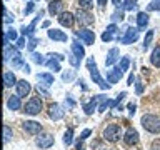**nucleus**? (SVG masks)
<instances>
[{
	"mask_svg": "<svg viewBox=\"0 0 160 150\" xmlns=\"http://www.w3.org/2000/svg\"><path fill=\"white\" fill-rule=\"evenodd\" d=\"M142 127L150 133H160V118L153 113H145L142 117Z\"/></svg>",
	"mask_w": 160,
	"mask_h": 150,
	"instance_id": "obj_1",
	"label": "nucleus"
},
{
	"mask_svg": "<svg viewBox=\"0 0 160 150\" xmlns=\"http://www.w3.org/2000/svg\"><path fill=\"white\" fill-rule=\"evenodd\" d=\"M87 67H88V70H90V77H92V80H93L95 83H98L100 88H102V90L110 88V83H107V80L102 78V75H100V72H98L97 65H95V60H93V58H88V60H87Z\"/></svg>",
	"mask_w": 160,
	"mask_h": 150,
	"instance_id": "obj_2",
	"label": "nucleus"
},
{
	"mask_svg": "<svg viewBox=\"0 0 160 150\" xmlns=\"http://www.w3.org/2000/svg\"><path fill=\"white\" fill-rule=\"evenodd\" d=\"M122 137V128L117 123H110L107 128L103 130V138L107 142H117V140Z\"/></svg>",
	"mask_w": 160,
	"mask_h": 150,
	"instance_id": "obj_3",
	"label": "nucleus"
},
{
	"mask_svg": "<svg viewBox=\"0 0 160 150\" xmlns=\"http://www.w3.org/2000/svg\"><path fill=\"white\" fill-rule=\"evenodd\" d=\"M42 107H43L42 100H40L38 97H32L27 103H25V107H23L25 110H23V112L27 115H38L40 112H42Z\"/></svg>",
	"mask_w": 160,
	"mask_h": 150,
	"instance_id": "obj_4",
	"label": "nucleus"
},
{
	"mask_svg": "<svg viewBox=\"0 0 160 150\" xmlns=\"http://www.w3.org/2000/svg\"><path fill=\"white\" fill-rule=\"evenodd\" d=\"M75 35H77V37L82 40L85 45H93V42H95V33L92 32V30H87V28L77 30V32H75Z\"/></svg>",
	"mask_w": 160,
	"mask_h": 150,
	"instance_id": "obj_5",
	"label": "nucleus"
},
{
	"mask_svg": "<svg viewBox=\"0 0 160 150\" xmlns=\"http://www.w3.org/2000/svg\"><path fill=\"white\" fill-rule=\"evenodd\" d=\"M22 127L30 135H40V132H42V125L38 122H35V120H27V122H23Z\"/></svg>",
	"mask_w": 160,
	"mask_h": 150,
	"instance_id": "obj_6",
	"label": "nucleus"
},
{
	"mask_svg": "<svg viewBox=\"0 0 160 150\" xmlns=\"http://www.w3.org/2000/svg\"><path fill=\"white\" fill-rule=\"evenodd\" d=\"M63 108H62V105H58V103H50L48 105V115H50V118L53 120V122H57V120L60 118H63Z\"/></svg>",
	"mask_w": 160,
	"mask_h": 150,
	"instance_id": "obj_7",
	"label": "nucleus"
},
{
	"mask_svg": "<svg viewBox=\"0 0 160 150\" xmlns=\"http://www.w3.org/2000/svg\"><path fill=\"white\" fill-rule=\"evenodd\" d=\"M35 143L40 148H50L53 145V137L50 133H40L37 137V140H35Z\"/></svg>",
	"mask_w": 160,
	"mask_h": 150,
	"instance_id": "obj_8",
	"label": "nucleus"
},
{
	"mask_svg": "<svg viewBox=\"0 0 160 150\" xmlns=\"http://www.w3.org/2000/svg\"><path fill=\"white\" fill-rule=\"evenodd\" d=\"M123 142L127 145H137L138 143V132L135 128L128 127L127 132H125V135H123Z\"/></svg>",
	"mask_w": 160,
	"mask_h": 150,
	"instance_id": "obj_9",
	"label": "nucleus"
},
{
	"mask_svg": "<svg viewBox=\"0 0 160 150\" xmlns=\"http://www.w3.org/2000/svg\"><path fill=\"white\" fill-rule=\"evenodd\" d=\"M15 90H17V95L22 98V97H27V95L30 93L32 87H30V83L27 82V80H18V83L15 85Z\"/></svg>",
	"mask_w": 160,
	"mask_h": 150,
	"instance_id": "obj_10",
	"label": "nucleus"
},
{
	"mask_svg": "<svg viewBox=\"0 0 160 150\" xmlns=\"http://www.w3.org/2000/svg\"><path fill=\"white\" fill-rule=\"evenodd\" d=\"M137 38H138V28H128L127 33H125L123 37L120 38V42L125 43V45H128V43L137 42Z\"/></svg>",
	"mask_w": 160,
	"mask_h": 150,
	"instance_id": "obj_11",
	"label": "nucleus"
},
{
	"mask_svg": "<svg viewBox=\"0 0 160 150\" xmlns=\"http://www.w3.org/2000/svg\"><path fill=\"white\" fill-rule=\"evenodd\" d=\"M48 12L52 15H62L63 13V2L62 0H52L48 3Z\"/></svg>",
	"mask_w": 160,
	"mask_h": 150,
	"instance_id": "obj_12",
	"label": "nucleus"
},
{
	"mask_svg": "<svg viewBox=\"0 0 160 150\" xmlns=\"http://www.w3.org/2000/svg\"><path fill=\"white\" fill-rule=\"evenodd\" d=\"M75 18L78 20V23H82V25H90V23H93V17L90 15L88 12H85V10H78L77 15H75Z\"/></svg>",
	"mask_w": 160,
	"mask_h": 150,
	"instance_id": "obj_13",
	"label": "nucleus"
},
{
	"mask_svg": "<svg viewBox=\"0 0 160 150\" xmlns=\"http://www.w3.org/2000/svg\"><path fill=\"white\" fill-rule=\"evenodd\" d=\"M122 75H123V72L120 70V67H115L113 70H110V72L107 73V82L112 85V83H117L120 78H122Z\"/></svg>",
	"mask_w": 160,
	"mask_h": 150,
	"instance_id": "obj_14",
	"label": "nucleus"
},
{
	"mask_svg": "<svg viewBox=\"0 0 160 150\" xmlns=\"http://www.w3.org/2000/svg\"><path fill=\"white\" fill-rule=\"evenodd\" d=\"M58 22H60V25H63V27H72L73 22H75V15H72L70 12H63L58 17Z\"/></svg>",
	"mask_w": 160,
	"mask_h": 150,
	"instance_id": "obj_15",
	"label": "nucleus"
},
{
	"mask_svg": "<svg viewBox=\"0 0 160 150\" xmlns=\"http://www.w3.org/2000/svg\"><path fill=\"white\" fill-rule=\"evenodd\" d=\"M48 37L52 40H57V42H67V33H63L62 30H57V28H50Z\"/></svg>",
	"mask_w": 160,
	"mask_h": 150,
	"instance_id": "obj_16",
	"label": "nucleus"
},
{
	"mask_svg": "<svg viewBox=\"0 0 160 150\" xmlns=\"http://www.w3.org/2000/svg\"><path fill=\"white\" fill-rule=\"evenodd\" d=\"M118 60V48H110L107 53V58H105V65L107 67H112V65Z\"/></svg>",
	"mask_w": 160,
	"mask_h": 150,
	"instance_id": "obj_17",
	"label": "nucleus"
},
{
	"mask_svg": "<svg viewBox=\"0 0 160 150\" xmlns=\"http://www.w3.org/2000/svg\"><path fill=\"white\" fill-rule=\"evenodd\" d=\"M115 33H117V25H115V23L108 25L107 30H105V32L102 33V40H103V42H110V40L113 38Z\"/></svg>",
	"mask_w": 160,
	"mask_h": 150,
	"instance_id": "obj_18",
	"label": "nucleus"
},
{
	"mask_svg": "<svg viewBox=\"0 0 160 150\" xmlns=\"http://www.w3.org/2000/svg\"><path fill=\"white\" fill-rule=\"evenodd\" d=\"M102 98H103V95H97L95 98H92V102H90V103H85V105H83L85 113H87V115H92L93 110H95V107H97V102H98V100H102Z\"/></svg>",
	"mask_w": 160,
	"mask_h": 150,
	"instance_id": "obj_19",
	"label": "nucleus"
},
{
	"mask_svg": "<svg viewBox=\"0 0 160 150\" xmlns=\"http://www.w3.org/2000/svg\"><path fill=\"white\" fill-rule=\"evenodd\" d=\"M17 77H15L13 72H5L3 73V85L5 87H13V85H17Z\"/></svg>",
	"mask_w": 160,
	"mask_h": 150,
	"instance_id": "obj_20",
	"label": "nucleus"
},
{
	"mask_svg": "<svg viewBox=\"0 0 160 150\" xmlns=\"http://www.w3.org/2000/svg\"><path fill=\"white\" fill-rule=\"evenodd\" d=\"M7 107H8L10 110H18L20 107H22V102H20V97H18V95H12V97H8Z\"/></svg>",
	"mask_w": 160,
	"mask_h": 150,
	"instance_id": "obj_21",
	"label": "nucleus"
},
{
	"mask_svg": "<svg viewBox=\"0 0 160 150\" xmlns=\"http://www.w3.org/2000/svg\"><path fill=\"white\" fill-rule=\"evenodd\" d=\"M42 15H43V12H42V10H40V13H38L37 17H35V18L32 20V23H30L28 27H23V28H22V33H23V35H32V33H33V28H35V25H37L38 18L42 17Z\"/></svg>",
	"mask_w": 160,
	"mask_h": 150,
	"instance_id": "obj_22",
	"label": "nucleus"
},
{
	"mask_svg": "<svg viewBox=\"0 0 160 150\" xmlns=\"http://www.w3.org/2000/svg\"><path fill=\"white\" fill-rule=\"evenodd\" d=\"M147 23H148V13L147 12H138L137 13V25H138V28L147 27Z\"/></svg>",
	"mask_w": 160,
	"mask_h": 150,
	"instance_id": "obj_23",
	"label": "nucleus"
},
{
	"mask_svg": "<svg viewBox=\"0 0 160 150\" xmlns=\"http://www.w3.org/2000/svg\"><path fill=\"white\" fill-rule=\"evenodd\" d=\"M150 62H152L153 67H160V45L153 48L152 55H150Z\"/></svg>",
	"mask_w": 160,
	"mask_h": 150,
	"instance_id": "obj_24",
	"label": "nucleus"
},
{
	"mask_svg": "<svg viewBox=\"0 0 160 150\" xmlns=\"http://www.w3.org/2000/svg\"><path fill=\"white\" fill-rule=\"evenodd\" d=\"M37 78L40 80V82H43L45 87H50V85L53 83V75H50V73H38Z\"/></svg>",
	"mask_w": 160,
	"mask_h": 150,
	"instance_id": "obj_25",
	"label": "nucleus"
},
{
	"mask_svg": "<svg viewBox=\"0 0 160 150\" xmlns=\"http://www.w3.org/2000/svg\"><path fill=\"white\" fill-rule=\"evenodd\" d=\"M72 50H73V55H77L80 60L85 57V50H83V47H82L78 42H73V43H72Z\"/></svg>",
	"mask_w": 160,
	"mask_h": 150,
	"instance_id": "obj_26",
	"label": "nucleus"
},
{
	"mask_svg": "<svg viewBox=\"0 0 160 150\" xmlns=\"http://www.w3.org/2000/svg\"><path fill=\"white\" fill-rule=\"evenodd\" d=\"M12 62H13V67L15 68H20V67H25V63H23V57H22V55H20L18 52L17 53H15V57L12 58Z\"/></svg>",
	"mask_w": 160,
	"mask_h": 150,
	"instance_id": "obj_27",
	"label": "nucleus"
},
{
	"mask_svg": "<svg viewBox=\"0 0 160 150\" xmlns=\"http://www.w3.org/2000/svg\"><path fill=\"white\" fill-rule=\"evenodd\" d=\"M60 60H55V58H50L48 60V62H47V67L48 68H52L53 70V72H58V70H60Z\"/></svg>",
	"mask_w": 160,
	"mask_h": 150,
	"instance_id": "obj_28",
	"label": "nucleus"
},
{
	"mask_svg": "<svg viewBox=\"0 0 160 150\" xmlns=\"http://www.w3.org/2000/svg\"><path fill=\"white\" fill-rule=\"evenodd\" d=\"M72 140H73V130L68 128L67 132H65V135H63V143L65 145H70V143H72Z\"/></svg>",
	"mask_w": 160,
	"mask_h": 150,
	"instance_id": "obj_29",
	"label": "nucleus"
},
{
	"mask_svg": "<svg viewBox=\"0 0 160 150\" xmlns=\"http://www.w3.org/2000/svg\"><path fill=\"white\" fill-rule=\"evenodd\" d=\"M12 128L8 127V125H3V140L5 142H10V140H12Z\"/></svg>",
	"mask_w": 160,
	"mask_h": 150,
	"instance_id": "obj_30",
	"label": "nucleus"
},
{
	"mask_svg": "<svg viewBox=\"0 0 160 150\" xmlns=\"http://www.w3.org/2000/svg\"><path fill=\"white\" fill-rule=\"evenodd\" d=\"M78 5H80L82 10H88V8H92L93 0H78Z\"/></svg>",
	"mask_w": 160,
	"mask_h": 150,
	"instance_id": "obj_31",
	"label": "nucleus"
},
{
	"mask_svg": "<svg viewBox=\"0 0 160 150\" xmlns=\"http://www.w3.org/2000/svg\"><path fill=\"white\" fill-rule=\"evenodd\" d=\"M135 5H137V0H123L122 7H123V10H132Z\"/></svg>",
	"mask_w": 160,
	"mask_h": 150,
	"instance_id": "obj_32",
	"label": "nucleus"
},
{
	"mask_svg": "<svg viewBox=\"0 0 160 150\" xmlns=\"http://www.w3.org/2000/svg\"><path fill=\"white\" fill-rule=\"evenodd\" d=\"M128 65H130V58H128V57H123L122 60H120V65H118V67H120V70H122V72H125V70L128 68Z\"/></svg>",
	"mask_w": 160,
	"mask_h": 150,
	"instance_id": "obj_33",
	"label": "nucleus"
},
{
	"mask_svg": "<svg viewBox=\"0 0 160 150\" xmlns=\"http://www.w3.org/2000/svg\"><path fill=\"white\" fill-rule=\"evenodd\" d=\"M75 78V70H70V72H65L62 75V80L63 82H70V80H73Z\"/></svg>",
	"mask_w": 160,
	"mask_h": 150,
	"instance_id": "obj_34",
	"label": "nucleus"
},
{
	"mask_svg": "<svg viewBox=\"0 0 160 150\" xmlns=\"http://www.w3.org/2000/svg\"><path fill=\"white\" fill-rule=\"evenodd\" d=\"M10 22H13V17H12V13L3 7V23H10Z\"/></svg>",
	"mask_w": 160,
	"mask_h": 150,
	"instance_id": "obj_35",
	"label": "nucleus"
},
{
	"mask_svg": "<svg viewBox=\"0 0 160 150\" xmlns=\"http://www.w3.org/2000/svg\"><path fill=\"white\" fill-rule=\"evenodd\" d=\"M32 58H33L35 63H40V65H42V63H47V62H45V58H43V55H40V53H33Z\"/></svg>",
	"mask_w": 160,
	"mask_h": 150,
	"instance_id": "obj_36",
	"label": "nucleus"
},
{
	"mask_svg": "<svg viewBox=\"0 0 160 150\" xmlns=\"http://www.w3.org/2000/svg\"><path fill=\"white\" fill-rule=\"evenodd\" d=\"M152 37H153V32H152V30H148V33L145 35V40H143V47L145 48L150 45V42H152Z\"/></svg>",
	"mask_w": 160,
	"mask_h": 150,
	"instance_id": "obj_37",
	"label": "nucleus"
},
{
	"mask_svg": "<svg viewBox=\"0 0 160 150\" xmlns=\"http://www.w3.org/2000/svg\"><path fill=\"white\" fill-rule=\"evenodd\" d=\"M5 35H7V38L8 40H12V42H13V40H15V42H17V32H15V30L12 28V30H7V33H5Z\"/></svg>",
	"mask_w": 160,
	"mask_h": 150,
	"instance_id": "obj_38",
	"label": "nucleus"
},
{
	"mask_svg": "<svg viewBox=\"0 0 160 150\" xmlns=\"http://www.w3.org/2000/svg\"><path fill=\"white\" fill-rule=\"evenodd\" d=\"M148 10H160V0H153V2L148 3Z\"/></svg>",
	"mask_w": 160,
	"mask_h": 150,
	"instance_id": "obj_39",
	"label": "nucleus"
},
{
	"mask_svg": "<svg viewBox=\"0 0 160 150\" xmlns=\"http://www.w3.org/2000/svg\"><path fill=\"white\" fill-rule=\"evenodd\" d=\"M68 62H70V63H72V65H73V67H78V65H80V58L77 57V55H72V57H70V58H68Z\"/></svg>",
	"mask_w": 160,
	"mask_h": 150,
	"instance_id": "obj_40",
	"label": "nucleus"
},
{
	"mask_svg": "<svg viewBox=\"0 0 160 150\" xmlns=\"http://www.w3.org/2000/svg\"><path fill=\"white\" fill-rule=\"evenodd\" d=\"M150 150H160V138H155L152 145H150Z\"/></svg>",
	"mask_w": 160,
	"mask_h": 150,
	"instance_id": "obj_41",
	"label": "nucleus"
},
{
	"mask_svg": "<svg viewBox=\"0 0 160 150\" xmlns=\"http://www.w3.org/2000/svg\"><path fill=\"white\" fill-rule=\"evenodd\" d=\"M37 43H38V38H30V42H28V50H33L35 47H37Z\"/></svg>",
	"mask_w": 160,
	"mask_h": 150,
	"instance_id": "obj_42",
	"label": "nucleus"
},
{
	"mask_svg": "<svg viewBox=\"0 0 160 150\" xmlns=\"http://www.w3.org/2000/svg\"><path fill=\"white\" fill-rule=\"evenodd\" d=\"M15 47H17V48H23V47H25V38L20 37L17 42H15Z\"/></svg>",
	"mask_w": 160,
	"mask_h": 150,
	"instance_id": "obj_43",
	"label": "nucleus"
},
{
	"mask_svg": "<svg viewBox=\"0 0 160 150\" xmlns=\"http://www.w3.org/2000/svg\"><path fill=\"white\" fill-rule=\"evenodd\" d=\"M90 133H92V130H90V128H85L83 132H82V135H80V138H82V140L88 138V135H90Z\"/></svg>",
	"mask_w": 160,
	"mask_h": 150,
	"instance_id": "obj_44",
	"label": "nucleus"
},
{
	"mask_svg": "<svg viewBox=\"0 0 160 150\" xmlns=\"http://www.w3.org/2000/svg\"><path fill=\"white\" fill-rule=\"evenodd\" d=\"M65 105H67L68 108H73V107H75V102H73L70 97H67V98H65Z\"/></svg>",
	"mask_w": 160,
	"mask_h": 150,
	"instance_id": "obj_45",
	"label": "nucleus"
},
{
	"mask_svg": "<svg viewBox=\"0 0 160 150\" xmlns=\"http://www.w3.org/2000/svg\"><path fill=\"white\" fill-rule=\"evenodd\" d=\"M33 7H35V3H33V2H28V5H27V7H25V15L32 12V10H33Z\"/></svg>",
	"mask_w": 160,
	"mask_h": 150,
	"instance_id": "obj_46",
	"label": "nucleus"
},
{
	"mask_svg": "<svg viewBox=\"0 0 160 150\" xmlns=\"http://www.w3.org/2000/svg\"><path fill=\"white\" fill-rule=\"evenodd\" d=\"M112 18H113V20H122V18H123V13H122V12H115V13L112 15Z\"/></svg>",
	"mask_w": 160,
	"mask_h": 150,
	"instance_id": "obj_47",
	"label": "nucleus"
},
{
	"mask_svg": "<svg viewBox=\"0 0 160 150\" xmlns=\"http://www.w3.org/2000/svg\"><path fill=\"white\" fill-rule=\"evenodd\" d=\"M48 57L50 58H55V60H63V55H60V53H50Z\"/></svg>",
	"mask_w": 160,
	"mask_h": 150,
	"instance_id": "obj_48",
	"label": "nucleus"
},
{
	"mask_svg": "<svg viewBox=\"0 0 160 150\" xmlns=\"http://www.w3.org/2000/svg\"><path fill=\"white\" fill-rule=\"evenodd\" d=\"M37 90H38V93H42V95H43V97H48V92H47V90H45V88H42V87H40V85L37 87Z\"/></svg>",
	"mask_w": 160,
	"mask_h": 150,
	"instance_id": "obj_49",
	"label": "nucleus"
},
{
	"mask_svg": "<svg viewBox=\"0 0 160 150\" xmlns=\"http://www.w3.org/2000/svg\"><path fill=\"white\" fill-rule=\"evenodd\" d=\"M143 92V85L142 82H137V93H142Z\"/></svg>",
	"mask_w": 160,
	"mask_h": 150,
	"instance_id": "obj_50",
	"label": "nucleus"
},
{
	"mask_svg": "<svg viewBox=\"0 0 160 150\" xmlns=\"http://www.w3.org/2000/svg\"><path fill=\"white\" fill-rule=\"evenodd\" d=\"M128 112L132 113V115L135 113V103H128Z\"/></svg>",
	"mask_w": 160,
	"mask_h": 150,
	"instance_id": "obj_51",
	"label": "nucleus"
},
{
	"mask_svg": "<svg viewBox=\"0 0 160 150\" xmlns=\"http://www.w3.org/2000/svg\"><path fill=\"white\" fill-rule=\"evenodd\" d=\"M112 2H113V5H115V7H120V5L123 3L122 0H112Z\"/></svg>",
	"mask_w": 160,
	"mask_h": 150,
	"instance_id": "obj_52",
	"label": "nucleus"
},
{
	"mask_svg": "<svg viewBox=\"0 0 160 150\" xmlns=\"http://www.w3.org/2000/svg\"><path fill=\"white\" fill-rule=\"evenodd\" d=\"M133 83V73H130V77H128V85H132Z\"/></svg>",
	"mask_w": 160,
	"mask_h": 150,
	"instance_id": "obj_53",
	"label": "nucleus"
},
{
	"mask_svg": "<svg viewBox=\"0 0 160 150\" xmlns=\"http://www.w3.org/2000/svg\"><path fill=\"white\" fill-rule=\"evenodd\" d=\"M77 150H85V147H83V145L80 143V142H78V143H77Z\"/></svg>",
	"mask_w": 160,
	"mask_h": 150,
	"instance_id": "obj_54",
	"label": "nucleus"
},
{
	"mask_svg": "<svg viewBox=\"0 0 160 150\" xmlns=\"http://www.w3.org/2000/svg\"><path fill=\"white\" fill-rule=\"evenodd\" d=\"M98 3H100V5H102V7H103V5L107 3V0H98Z\"/></svg>",
	"mask_w": 160,
	"mask_h": 150,
	"instance_id": "obj_55",
	"label": "nucleus"
},
{
	"mask_svg": "<svg viewBox=\"0 0 160 150\" xmlns=\"http://www.w3.org/2000/svg\"><path fill=\"white\" fill-rule=\"evenodd\" d=\"M100 150H113V148H103V147H102V148H100Z\"/></svg>",
	"mask_w": 160,
	"mask_h": 150,
	"instance_id": "obj_56",
	"label": "nucleus"
}]
</instances>
